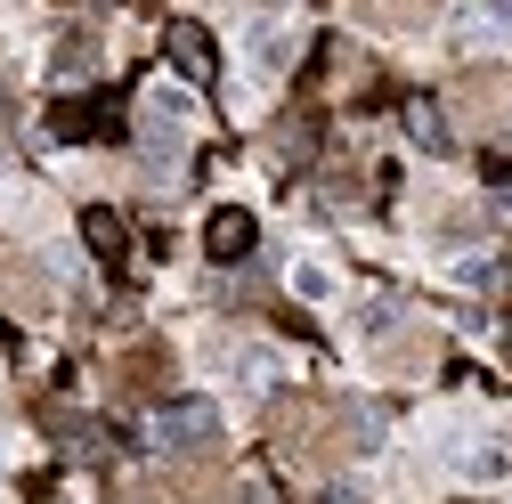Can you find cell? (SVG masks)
I'll list each match as a JSON object with an SVG mask.
<instances>
[{"instance_id":"ba28073f","label":"cell","mask_w":512,"mask_h":504,"mask_svg":"<svg viewBox=\"0 0 512 504\" xmlns=\"http://www.w3.org/2000/svg\"><path fill=\"white\" fill-rule=\"evenodd\" d=\"M179 122H187V90L179 82H155L147 90V131H179Z\"/></svg>"},{"instance_id":"7c38bea8","label":"cell","mask_w":512,"mask_h":504,"mask_svg":"<svg viewBox=\"0 0 512 504\" xmlns=\"http://www.w3.org/2000/svg\"><path fill=\"white\" fill-rule=\"evenodd\" d=\"M488 17H496V25H512V0H488Z\"/></svg>"},{"instance_id":"3957f363","label":"cell","mask_w":512,"mask_h":504,"mask_svg":"<svg viewBox=\"0 0 512 504\" xmlns=\"http://www.w3.org/2000/svg\"><path fill=\"white\" fill-rule=\"evenodd\" d=\"M49 131H57V139H98V131H114V114H106L98 98H57V106H49Z\"/></svg>"},{"instance_id":"8992f818","label":"cell","mask_w":512,"mask_h":504,"mask_svg":"<svg viewBox=\"0 0 512 504\" xmlns=\"http://www.w3.org/2000/svg\"><path fill=\"white\" fill-rule=\"evenodd\" d=\"M407 139H415L423 155H447V114H439L431 98H407Z\"/></svg>"},{"instance_id":"8fae6325","label":"cell","mask_w":512,"mask_h":504,"mask_svg":"<svg viewBox=\"0 0 512 504\" xmlns=\"http://www.w3.org/2000/svg\"><path fill=\"white\" fill-rule=\"evenodd\" d=\"M285 66V33H261L252 41V74H277Z\"/></svg>"},{"instance_id":"5b68a950","label":"cell","mask_w":512,"mask_h":504,"mask_svg":"<svg viewBox=\"0 0 512 504\" xmlns=\"http://www.w3.org/2000/svg\"><path fill=\"white\" fill-rule=\"evenodd\" d=\"M82 236H90V252H98L106 269H122V252H131V236H122V220H114V212H98V204H90V212H82Z\"/></svg>"},{"instance_id":"52a82bcc","label":"cell","mask_w":512,"mask_h":504,"mask_svg":"<svg viewBox=\"0 0 512 504\" xmlns=\"http://www.w3.org/2000/svg\"><path fill=\"white\" fill-rule=\"evenodd\" d=\"M147 187H179V131H147Z\"/></svg>"},{"instance_id":"30bf717a","label":"cell","mask_w":512,"mask_h":504,"mask_svg":"<svg viewBox=\"0 0 512 504\" xmlns=\"http://www.w3.org/2000/svg\"><path fill=\"white\" fill-rule=\"evenodd\" d=\"M90 57H98V41H90V33L74 25L66 41H57V74H82V66H90Z\"/></svg>"},{"instance_id":"277c9868","label":"cell","mask_w":512,"mask_h":504,"mask_svg":"<svg viewBox=\"0 0 512 504\" xmlns=\"http://www.w3.org/2000/svg\"><path fill=\"white\" fill-rule=\"evenodd\" d=\"M204 252H212V261H244V252H252V220L220 204V212L204 220Z\"/></svg>"},{"instance_id":"6da1fadb","label":"cell","mask_w":512,"mask_h":504,"mask_svg":"<svg viewBox=\"0 0 512 504\" xmlns=\"http://www.w3.org/2000/svg\"><path fill=\"white\" fill-rule=\"evenodd\" d=\"M212 439H220V407L212 399H163L155 423H147V448H163V456H204Z\"/></svg>"},{"instance_id":"9c48e42d","label":"cell","mask_w":512,"mask_h":504,"mask_svg":"<svg viewBox=\"0 0 512 504\" xmlns=\"http://www.w3.org/2000/svg\"><path fill=\"white\" fill-rule=\"evenodd\" d=\"M342 448H358V456L382 448V415H374V407H350V415H342Z\"/></svg>"},{"instance_id":"7a4b0ae2","label":"cell","mask_w":512,"mask_h":504,"mask_svg":"<svg viewBox=\"0 0 512 504\" xmlns=\"http://www.w3.org/2000/svg\"><path fill=\"white\" fill-rule=\"evenodd\" d=\"M163 49H171V66L187 74V82H212V66H220V49H212V33L204 25H163Z\"/></svg>"}]
</instances>
